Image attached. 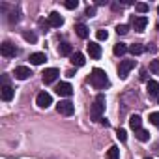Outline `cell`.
<instances>
[{
	"instance_id": "1",
	"label": "cell",
	"mask_w": 159,
	"mask_h": 159,
	"mask_svg": "<svg viewBox=\"0 0 159 159\" xmlns=\"http://www.w3.org/2000/svg\"><path fill=\"white\" fill-rule=\"evenodd\" d=\"M90 84H92L96 90H103L105 86H109V77H107V73H105L103 69L96 67V69L92 71V75H90Z\"/></svg>"
},
{
	"instance_id": "19",
	"label": "cell",
	"mask_w": 159,
	"mask_h": 159,
	"mask_svg": "<svg viewBox=\"0 0 159 159\" xmlns=\"http://www.w3.org/2000/svg\"><path fill=\"white\" fill-rule=\"evenodd\" d=\"M58 52H60L62 56H71V54H73V47H71L69 43H60Z\"/></svg>"
},
{
	"instance_id": "18",
	"label": "cell",
	"mask_w": 159,
	"mask_h": 159,
	"mask_svg": "<svg viewBox=\"0 0 159 159\" xmlns=\"http://www.w3.org/2000/svg\"><path fill=\"white\" fill-rule=\"evenodd\" d=\"M75 32H77L79 38H83V39L88 38V28H86V25H83V23H79V25L75 26Z\"/></svg>"
},
{
	"instance_id": "28",
	"label": "cell",
	"mask_w": 159,
	"mask_h": 159,
	"mask_svg": "<svg viewBox=\"0 0 159 159\" xmlns=\"http://www.w3.org/2000/svg\"><path fill=\"white\" fill-rule=\"evenodd\" d=\"M135 10H137L139 13H146V11H148V4H144V2H139V4H135Z\"/></svg>"
},
{
	"instance_id": "29",
	"label": "cell",
	"mask_w": 159,
	"mask_h": 159,
	"mask_svg": "<svg viewBox=\"0 0 159 159\" xmlns=\"http://www.w3.org/2000/svg\"><path fill=\"white\" fill-rule=\"evenodd\" d=\"M96 38H98L99 41H103V39H107V38H109V32L101 28V30H98V32H96Z\"/></svg>"
},
{
	"instance_id": "34",
	"label": "cell",
	"mask_w": 159,
	"mask_h": 159,
	"mask_svg": "<svg viewBox=\"0 0 159 159\" xmlns=\"http://www.w3.org/2000/svg\"><path fill=\"white\" fill-rule=\"evenodd\" d=\"M39 26H41V32H47V28L51 26L49 23H43V21H39Z\"/></svg>"
},
{
	"instance_id": "25",
	"label": "cell",
	"mask_w": 159,
	"mask_h": 159,
	"mask_svg": "<svg viewBox=\"0 0 159 159\" xmlns=\"http://www.w3.org/2000/svg\"><path fill=\"white\" fill-rule=\"evenodd\" d=\"M129 51H131V54H140V52H144V47H142V43H133L129 47Z\"/></svg>"
},
{
	"instance_id": "38",
	"label": "cell",
	"mask_w": 159,
	"mask_h": 159,
	"mask_svg": "<svg viewBox=\"0 0 159 159\" xmlns=\"http://www.w3.org/2000/svg\"><path fill=\"white\" fill-rule=\"evenodd\" d=\"M146 159H152V157H146Z\"/></svg>"
},
{
	"instance_id": "27",
	"label": "cell",
	"mask_w": 159,
	"mask_h": 159,
	"mask_svg": "<svg viewBox=\"0 0 159 159\" xmlns=\"http://www.w3.org/2000/svg\"><path fill=\"white\" fill-rule=\"evenodd\" d=\"M150 71L153 75H159V60H152L150 62Z\"/></svg>"
},
{
	"instance_id": "15",
	"label": "cell",
	"mask_w": 159,
	"mask_h": 159,
	"mask_svg": "<svg viewBox=\"0 0 159 159\" xmlns=\"http://www.w3.org/2000/svg\"><path fill=\"white\" fill-rule=\"evenodd\" d=\"M84 62H86V60H84V54H83V52H73V54H71V64H73L75 67H83Z\"/></svg>"
},
{
	"instance_id": "2",
	"label": "cell",
	"mask_w": 159,
	"mask_h": 159,
	"mask_svg": "<svg viewBox=\"0 0 159 159\" xmlns=\"http://www.w3.org/2000/svg\"><path fill=\"white\" fill-rule=\"evenodd\" d=\"M105 112V96L103 94H98L94 103H92V111H90V118L94 122H101V116Z\"/></svg>"
},
{
	"instance_id": "5",
	"label": "cell",
	"mask_w": 159,
	"mask_h": 159,
	"mask_svg": "<svg viewBox=\"0 0 159 159\" xmlns=\"http://www.w3.org/2000/svg\"><path fill=\"white\" fill-rule=\"evenodd\" d=\"M133 67H135V60H122L120 66H118V75H120V79H125Z\"/></svg>"
},
{
	"instance_id": "24",
	"label": "cell",
	"mask_w": 159,
	"mask_h": 159,
	"mask_svg": "<svg viewBox=\"0 0 159 159\" xmlns=\"http://www.w3.org/2000/svg\"><path fill=\"white\" fill-rule=\"evenodd\" d=\"M19 21H21V10H13L11 15H10V23L15 25V23H19Z\"/></svg>"
},
{
	"instance_id": "22",
	"label": "cell",
	"mask_w": 159,
	"mask_h": 159,
	"mask_svg": "<svg viewBox=\"0 0 159 159\" xmlns=\"http://www.w3.org/2000/svg\"><path fill=\"white\" fill-rule=\"evenodd\" d=\"M118 157H120V150H118V146H111L109 152H107V159H118Z\"/></svg>"
},
{
	"instance_id": "32",
	"label": "cell",
	"mask_w": 159,
	"mask_h": 159,
	"mask_svg": "<svg viewBox=\"0 0 159 159\" xmlns=\"http://www.w3.org/2000/svg\"><path fill=\"white\" fill-rule=\"evenodd\" d=\"M77 6H79L77 0H67V2H66V8H67V10H75Z\"/></svg>"
},
{
	"instance_id": "12",
	"label": "cell",
	"mask_w": 159,
	"mask_h": 159,
	"mask_svg": "<svg viewBox=\"0 0 159 159\" xmlns=\"http://www.w3.org/2000/svg\"><path fill=\"white\" fill-rule=\"evenodd\" d=\"M88 54H90V58L98 60V58L101 56V47H99L96 41H90V43H88Z\"/></svg>"
},
{
	"instance_id": "17",
	"label": "cell",
	"mask_w": 159,
	"mask_h": 159,
	"mask_svg": "<svg viewBox=\"0 0 159 159\" xmlns=\"http://www.w3.org/2000/svg\"><path fill=\"white\" fill-rule=\"evenodd\" d=\"M129 125H131V129H133V131H139V129H140V125H142V118H140L139 114H133V116L129 118Z\"/></svg>"
},
{
	"instance_id": "21",
	"label": "cell",
	"mask_w": 159,
	"mask_h": 159,
	"mask_svg": "<svg viewBox=\"0 0 159 159\" xmlns=\"http://www.w3.org/2000/svg\"><path fill=\"white\" fill-rule=\"evenodd\" d=\"M135 135H137V139H139L140 142H146V140L150 139V133H148L146 129H142V127H140L139 131H135Z\"/></svg>"
},
{
	"instance_id": "11",
	"label": "cell",
	"mask_w": 159,
	"mask_h": 159,
	"mask_svg": "<svg viewBox=\"0 0 159 159\" xmlns=\"http://www.w3.org/2000/svg\"><path fill=\"white\" fill-rule=\"evenodd\" d=\"M49 25L54 26V28H60V26L64 25V17H62L58 11H52V13L49 15Z\"/></svg>"
},
{
	"instance_id": "9",
	"label": "cell",
	"mask_w": 159,
	"mask_h": 159,
	"mask_svg": "<svg viewBox=\"0 0 159 159\" xmlns=\"http://www.w3.org/2000/svg\"><path fill=\"white\" fill-rule=\"evenodd\" d=\"M30 75H32V71H30V67H26V66H19V67H15V71H13V77L17 79V81H26Z\"/></svg>"
},
{
	"instance_id": "20",
	"label": "cell",
	"mask_w": 159,
	"mask_h": 159,
	"mask_svg": "<svg viewBox=\"0 0 159 159\" xmlns=\"http://www.w3.org/2000/svg\"><path fill=\"white\" fill-rule=\"evenodd\" d=\"M127 51H129V47H127L125 43H116L114 49H112V52H114L116 56H122V54H125Z\"/></svg>"
},
{
	"instance_id": "31",
	"label": "cell",
	"mask_w": 159,
	"mask_h": 159,
	"mask_svg": "<svg viewBox=\"0 0 159 159\" xmlns=\"http://www.w3.org/2000/svg\"><path fill=\"white\" fill-rule=\"evenodd\" d=\"M150 122L159 127V112H152V114H150Z\"/></svg>"
},
{
	"instance_id": "8",
	"label": "cell",
	"mask_w": 159,
	"mask_h": 159,
	"mask_svg": "<svg viewBox=\"0 0 159 159\" xmlns=\"http://www.w3.org/2000/svg\"><path fill=\"white\" fill-rule=\"evenodd\" d=\"M58 75H60V73H58L56 67H49V69H45V71L41 73V79H43V83H45V84H51V83L56 81V77H58Z\"/></svg>"
},
{
	"instance_id": "13",
	"label": "cell",
	"mask_w": 159,
	"mask_h": 159,
	"mask_svg": "<svg viewBox=\"0 0 159 159\" xmlns=\"http://www.w3.org/2000/svg\"><path fill=\"white\" fill-rule=\"evenodd\" d=\"M146 92H148V96L157 98L159 96V83L157 81H148L146 83Z\"/></svg>"
},
{
	"instance_id": "36",
	"label": "cell",
	"mask_w": 159,
	"mask_h": 159,
	"mask_svg": "<svg viewBox=\"0 0 159 159\" xmlns=\"http://www.w3.org/2000/svg\"><path fill=\"white\" fill-rule=\"evenodd\" d=\"M157 13H159V6H157Z\"/></svg>"
},
{
	"instance_id": "35",
	"label": "cell",
	"mask_w": 159,
	"mask_h": 159,
	"mask_svg": "<svg viewBox=\"0 0 159 159\" xmlns=\"http://www.w3.org/2000/svg\"><path fill=\"white\" fill-rule=\"evenodd\" d=\"M140 79H142V81H148V73H146V69L140 71Z\"/></svg>"
},
{
	"instance_id": "3",
	"label": "cell",
	"mask_w": 159,
	"mask_h": 159,
	"mask_svg": "<svg viewBox=\"0 0 159 159\" xmlns=\"http://www.w3.org/2000/svg\"><path fill=\"white\" fill-rule=\"evenodd\" d=\"M0 52H2V56H4V58H15V56H17V52H19V49H17L13 43L4 41L2 45H0Z\"/></svg>"
},
{
	"instance_id": "6",
	"label": "cell",
	"mask_w": 159,
	"mask_h": 159,
	"mask_svg": "<svg viewBox=\"0 0 159 159\" xmlns=\"http://www.w3.org/2000/svg\"><path fill=\"white\" fill-rule=\"evenodd\" d=\"M36 103H38L39 109H49L52 105V96L47 94V92H39L38 98H36Z\"/></svg>"
},
{
	"instance_id": "23",
	"label": "cell",
	"mask_w": 159,
	"mask_h": 159,
	"mask_svg": "<svg viewBox=\"0 0 159 159\" xmlns=\"http://www.w3.org/2000/svg\"><path fill=\"white\" fill-rule=\"evenodd\" d=\"M23 38H25L28 43H36V41H38V36H36L34 32H28V30H25V32H23Z\"/></svg>"
},
{
	"instance_id": "33",
	"label": "cell",
	"mask_w": 159,
	"mask_h": 159,
	"mask_svg": "<svg viewBox=\"0 0 159 159\" xmlns=\"http://www.w3.org/2000/svg\"><path fill=\"white\" fill-rule=\"evenodd\" d=\"M96 15V6H88L86 8V17H94Z\"/></svg>"
},
{
	"instance_id": "10",
	"label": "cell",
	"mask_w": 159,
	"mask_h": 159,
	"mask_svg": "<svg viewBox=\"0 0 159 159\" xmlns=\"http://www.w3.org/2000/svg\"><path fill=\"white\" fill-rule=\"evenodd\" d=\"M56 94L58 96H62V98H69L71 94H73V86L69 84V83H60V84H56Z\"/></svg>"
},
{
	"instance_id": "37",
	"label": "cell",
	"mask_w": 159,
	"mask_h": 159,
	"mask_svg": "<svg viewBox=\"0 0 159 159\" xmlns=\"http://www.w3.org/2000/svg\"><path fill=\"white\" fill-rule=\"evenodd\" d=\"M157 30H159V23H157Z\"/></svg>"
},
{
	"instance_id": "26",
	"label": "cell",
	"mask_w": 159,
	"mask_h": 159,
	"mask_svg": "<svg viewBox=\"0 0 159 159\" xmlns=\"http://www.w3.org/2000/svg\"><path fill=\"white\" fill-rule=\"evenodd\" d=\"M127 32H129V26H127V25H118V26H116V34H118V36H125Z\"/></svg>"
},
{
	"instance_id": "7",
	"label": "cell",
	"mask_w": 159,
	"mask_h": 159,
	"mask_svg": "<svg viewBox=\"0 0 159 159\" xmlns=\"http://www.w3.org/2000/svg\"><path fill=\"white\" fill-rule=\"evenodd\" d=\"M146 25H148V19H146L144 15H133V19H131V26H133L137 32H144Z\"/></svg>"
},
{
	"instance_id": "30",
	"label": "cell",
	"mask_w": 159,
	"mask_h": 159,
	"mask_svg": "<svg viewBox=\"0 0 159 159\" xmlns=\"http://www.w3.org/2000/svg\"><path fill=\"white\" fill-rule=\"evenodd\" d=\"M116 137H118L122 142H125V140H127V133H125V129H118V131H116Z\"/></svg>"
},
{
	"instance_id": "14",
	"label": "cell",
	"mask_w": 159,
	"mask_h": 159,
	"mask_svg": "<svg viewBox=\"0 0 159 159\" xmlns=\"http://www.w3.org/2000/svg\"><path fill=\"white\" fill-rule=\"evenodd\" d=\"M0 94H2V99H4V101H11V99H13V88H11L10 84H2Z\"/></svg>"
},
{
	"instance_id": "4",
	"label": "cell",
	"mask_w": 159,
	"mask_h": 159,
	"mask_svg": "<svg viewBox=\"0 0 159 159\" xmlns=\"http://www.w3.org/2000/svg\"><path fill=\"white\" fill-rule=\"evenodd\" d=\"M56 111H58V114H62V116H71V114L75 112V105H73L69 99H66V101H60V103L56 105Z\"/></svg>"
},
{
	"instance_id": "16",
	"label": "cell",
	"mask_w": 159,
	"mask_h": 159,
	"mask_svg": "<svg viewBox=\"0 0 159 159\" xmlns=\"http://www.w3.org/2000/svg\"><path fill=\"white\" fill-rule=\"evenodd\" d=\"M45 60H47L45 52H32V54H30V62H32L34 66H39V64H43Z\"/></svg>"
}]
</instances>
